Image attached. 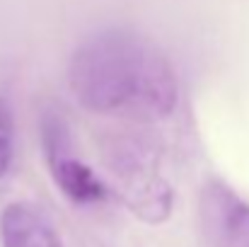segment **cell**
I'll return each instance as SVG.
<instances>
[{
  "instance_id": "cell-1",
  "label": "cell",
  "mask_w": 249,
  "mask_h": 247,
  "mask_svg": "<svg viewBox=\"0 0 249 247\" xmlns=\"http://www.w3.org/2000/svg\"><path fill=\"white\" fill-rule=\"evenodd\" d=\"M68 85L78 104L97 114H133L145 121L177 109V73L165 54L128 32L89 37L71 58Z\"/></svg>"
},
{
  "instance_id": "cell-2",
  "label": "cell",
  "mask_w": 249,
  "mask_h": 247,
  "mask_svg": "<svg viewBox=\"0 0 249 247\" xmlns=\"http://www.w3.org/2000/svg\"><path fill=\"white\" fill-rule=\"evenodd\" d=\"M0 238L2 247H63L49 218L24 201L5 206L0 216Z\"/></svg>"
},
{
  "instance_id": "cell-3",
  "label": "cell",
  "mask_w": 249,
  "mask_h": 247,
  "mask_svg": "<svg viewBox=\"0 0 249 247\" xmlns=\"http://www.w3.org/2000/svg\"><path fill=\"white\" fill-rule=\"evenodd\" d=\"M49 170L58 189L75 204H92L107 196V187L102 184V179L85 163H80L66 151L49 153Z\"/></svg>"
},
{
  "instance_id": "cell-4",
  "label": "cell",
  "mask_w": 249,
  "mask_h": 247,
  "mask_svg": "<svg viewBox=\"0 0 249 247\" xmlns=\"http://www.w3.org/2000/svg\"><path fill=\"white\" fill-rule=\"evenodd\" d=\"M208 218L213 221L223 245L240 247L249 240V209L228 194V189L208 194Z\"/></svg>"
},
{
  "instance_id": "cell-5",
  "label": "cell",
  "mask_w": 249,
  "mask_h": 247,
  "mask_svg": "<svg viewBox=\"0 0 249 247\" xmlns=\"http://www.w3.org/2000/svg\"><path fill=\"white\" fill-rule=\"evenodd\" d=\"M15 151V116L10 102L0 95V179L7 174Z\"/></svg>"
}]
</instances>
